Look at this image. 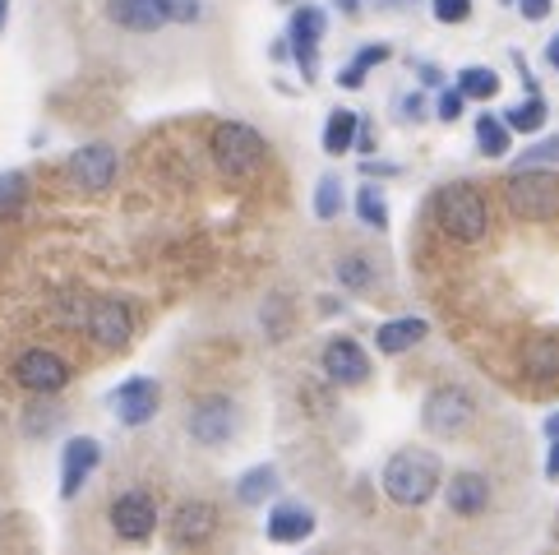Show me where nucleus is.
I'll list each match as a JSON object with an SVG mask.
<instances>
[{"label": "nucleus", "instance_id": "1", "mask_svg": "<svg viewBox=\"0 0 559 555\" xmlns=\"http://www.w3.org/2000/svg\"><path fill=\"white\" fill-rule=\"evenodd\" d=\"M384 495L393 505H403V509H421L430 505L439 486H444V463H439V453L435 449H397L393 459L384 463Z\"/></svg>", "mask_w": 559, "mask_h": 555}, {"label": "nucleus", "instance_id": "2", "mask_svg": "<svg viewBox=\"0 0 559 555\" xmlns=\"http://www.w3.org/2000/svg\"><path fill=\"white\" fill-rule=\"evenodd\" d=\"M430 209H435V223L444 227L453 241L476 246V241H481V236L490 232V209H486L481 190H476L472 181H449V186H439Z\"/></svg>", "mask_w": 559, "mask_h": 555}, {"label": "nucleus", "instance_id": "3", "mask_svg": "<svg viewBox=\"0 0 559 555\" xmlns=\"http://www.w3.org/2000/svg\"><path fill=\"white\" fill-rule=\"evenodd\" d=\"M209 149H213V163H217V172H223L227 181H246V176H254L259 167H264L269 139L259 134L254 126H246V121H223L213 130Z\"/></svg>", "mask_w": 559, "mask_h": 555}, {"label": "nucleus", "instance_id": "4", "mask_svg": "<svg viewBox=\"0 0 559 555\" xmlns=\"http://www.w3.org/2000/svg\"><path fill=\"white\" fill-rule=\"evenodd\" d=\"M504 200L523 223H550L559 217V176L546 167H513L504 181Z\"/></svg>", "mask_w": 559, "mask_h": 555}, {"label": "nucleus", "instance_id": "5", "mask_svg": "<svg viewBox=\"0 0 559 555\" xmlns=\"http://www.w3.org/2000/svg\"><path fill=\"white\" fill-rule=\"evenodd\" d=\"M476 422V399L467 389H457V385H439L426 393V403H421V426L430 435H439V440H457L467 426Z\"/></svg>", "mask_w": 559, "mask_h": 555}, {"label": "nucleus", "instance_id": "6", "mask_svg": "<svg viewBox=\"0 0 559 555\" xmlns=\"http://www.w3.org/2000/svg\"><path fill=\"white\" fill-rule=\"evenodd\" d=\"M186 430L194 445L204 449H223L236 435V403L223 399V393H209V399H194L186 412Z\"/></svg>", "mask_w": 559, "mask_h": 555}, {"label": "nucleus", "instance_id": "7", "mask_svg": "<svg viewBox=\"0 0 559 555\" xmlns=\"http://www.w3.org/2000/svg\"><path fill=\"white\" fill-rule=\"evenodd\" d=\"M319 370H324L337 389H356V385L370 380V356L356 339L337 333V339H329L324 352H319Z\"/></svg>", "mask_w": 559, "mask_h": 555}, {"label": "nucleus", "instance_id": "8", "mask_svg": "<svg viewBox=\"0 0 559 555\" xmlns=\"http://www.w3.org/2000/svg\"><path fill=\"white\" fill-rule=\"evenodd\" d=\"M324 33H329V14L319 10V5L296 10V14H292V24H287L292 56H296V66H301L306 79L319 74V43H324Z\"/></svg>", "mask_w": 559, "mask_h": 555}, {"label": "nucleus", "instance_id": "9", "mask_svg": "<svg viewBox=\"0 0 559 555\" xmlns=\"http://www.w3.org/2000/svg\"><path fill=\"white\" fill-rule=\"evenodd\" d=\"M111 408H116V422L121 426H148L157 408H163V385L148 380V375H134V380H126L111 393Z\"/></svg>", "mask_w": 559, "mask_h": 555}, {"label": "nucleus", "instance_id": "10", "mask_svg": "<svg viewBox=\"0 0 559 555\" xmlns=\"http://www.w3.org/2000/svg\"><path fill=\"white\" fill-rule=\"evenodd\" d=\"M88 333L107 352L130 347V339H134V315H130V306L116 302V296H97V302L88 306Z\"/></svg>", "mask_w": 559, "mask_h": 555}, {"label": "nucleus", "instance_id": "11", "mask_svg": "<svg viewBox=\"0 0 559 555\" xmlns=\"http://www.w3.org/2000/svg\"><path fill=\"white\" fill-rule=\"evenodd\" d=\"M153 528H157L153 495H144V491L116 495V505H111V532H116V538H121V542H148Z\"/></svg>", "mask_w": 559, "mask_h": 555}, {"label": "nucleus", "instance_id": "12", "mask_svg": "<svg viewBox=\"0 0 559 555\" xmlns=\"http://www.w3.org/2000/svg\"><path fill=\"white\" fill-rule=\"evenodd\" d=\"M14 380L24 385L28 393H61V389L70 385V366H66L56 352L33 347V352H24V356L14 362Z\"/></svg>", "mask_w": 559, "mask_h": 555}, {"label": "nucleus", "instance_id": "13", "mask_svg": "<svg viewBox=\"0 0 559 555\" xmlns=\"http://www.w3.org/2000/svg\"><path fill=\"white\" fill-rule=\"evenodd\" d=\"M167 532H171V546H204L217 532V509L209 500H181L171 509Z\"/></svg>", "mask_w": 559, "mask_h": 555}, {"label": "nucleus", "instance_id": "14", "mask_svg": "<svg viewBox=\"0 0 559 555\" xmlns=\"http://www.w3.org/2000/svg\"><path fill=\"white\" fill-rule=\"evenodd\" d=\"M97 463H103V445L88 440V435H74L61 453V495L66 500H74V495L84 491V482L97 472Z\"/></svg>", "mask_w": 559, "mask_h": 555}, {"label": "nucleus", "instance_id": "15", "mask_svg": "<svg viewBox=\"0 0 559 555\" xmlns=\"http://www.w3.org/2000/svg\"><path fill=\"white\" fill-rule=\"evenodd\" d=\"M70 176L84 190H107L116 181V149L111 144H84L70 153Z\"/></svg>", "mask_w": 559, "mask_h": 555}, {"label": "nucleus", "instance_id": "16", "mask_svg": "<svg viewBox=\"0 0 559 555\" xmlns=\"http://www.w3.org/2000/svg\"><path fill=\"white\" fill-rule=\"evenodd\" d=\"M444 500L457 519H476V513H486V505H490V482L481 472H453L444 482Z\"/></svg>", "mask_w": 559, "mask_h": 555}, {"label": "nucleus", "instance_id": "17", "mask_svg": "<svg viewBox=\"0 0 559 555\" xmlns=\"http://www.w3.org/2000/svg\"><path fill=\"white\" fill-rule=\"evenodd\" d=\"M310 532H314V509H306V505H273L264 519V538L277 546H296V542H306Z\"/></svg>", "mask_w": 559, "mask_h": 555}, {"label": "nucleus", "instance_id": "18", "mask_svg": "<svg viewBox=\"0 0 559 555\" xmlns=\"http://www.w3.org/2000/svg\"><path fill=\"white\" fill-rule=\"evenodd\" d=\"M426 333H430L426 320H416V315H403V320H384V324L374 329V347L384 352V356H403V352H412V347H421Z\"/></svg>", "mask_w": 559, "mask_h": 555}, {"label": "nucleus", "instance_id": "19", "mask_svg": "<svg viewBox=\"0 0 559 555\" xmlns=\"http://www.w3.org/2000/svg\"><path fill=\"white\" fill-rule=\"evenodd\" d=\"M107 19L116 28H130V33H157L167 24L157 0H107Z\"/></svg>", "mask_w": 559, "mask_h": 555}, {"label": "nucleus", "instance_id": "20", "mask_svg": "<svg viewBox=\"0 0 559 555\" xmlns=\"http://www.w3.org/2000/svg\"><path fill=\"white\" fill-rule=\"evenodd\" d=\"M273 491H277V468L273 463H259V468H250V472L236 477V505L259 509L264 500H273Z\"/></svg>", "mask_w": 559, "mask_h": 555}, {"label": "nucleus", "instance_id": "21", "mask_svg": "<svg viewBox=\"0 0 559 555\" xmlns=\"http://www.w3.org/2000/svg\"><path fill=\"white\" fill-rule=\"evenodd\" d=\"M546 116H550L546 97L536 93V88H527L523 103L504 111V126H509V130H518V134H542V130H546Z\"/></svg>", "mask_w": 559, "mask_h": 555}, {"label": "nucleus", "instance_id": "22", "mask_svg": "<svg viewBox=\"0 0 559 555\" xmlns=\"http://www.w3.org/2000/svg\"><path fill=\"white\" fill-rule=\"evenodd\" d=\"M356 134H361V116H356V111H329L324 153L329 157H347V149H356Z\"/></svg>", "mask_w": 559, "mask_h": 555}, {"label": "nucleus", "instance_id": "23", "mask_svg": "<svg viewBox=\"0 0 559 555\" xmlns=\"http://www.w3.org/2000/svg\"><path fill=\"white\" fill-rule=\"evenodd\" d=\"M523 366H527V375H536V380H555L559 375V333L532 339L527 352H523Z\"/></svg>", "mask_w": 559, "mask_h": 555}, {"label": "nucleus", "instance_id": "24", "mask_svg": "<svg viewBox=\"0 0 559 555\" xmlns=\"http://www.w3.org/2000/svg\"><path fill=\"white\" fill-rule=\"evenodd\" d=\"M333 273H337V283H343L347 292H370L374 287V264H370V255H361V250L343 255V260L333 264Z\"/></svg>", "mask_w": 559, "mask_h": 555}, {"label": "nucleus", "instance_id": "25", "mask_svg": "<svg viewBox=\"0 0 559 555\" xmlns=\"http://www.w3.org/2000/svg\"><path fill=\"white\" fill-rule=\"evenodd\" d=\"M513 149V130L504 121H495V116H481L476 121V153L481 157H504Z\"/></svg>", "mask_w": 559, "mask_h": 555}, {"label": "nucleus", "instance_id": "26", "mask_svg": "<svg viewBox=\"0 0 559 555\" xmlns=\"http://www.w3.org/2000/svg\"><path fill=\"white\" fill-rule=\"evenodd\" d=\"M457 88L467 93V103H490L499 93V74L490 66H467V70H457Z\"/></svg>", "mask_w": 559, "mask_h": 555}, {"label": "nucleus", "instance_id": "27", "mask_svg": "<svg viewBox=\"0 0 559 555\" xmlns=\"http://www.w3.org/2000/svg\"><path fill=\"white\" fill-rule=\"evenodd\" d=\"M356 217H361L366 227H374V232H384V227H389V204H384V194H379L374 186H361V190H356Z\"/></svg>", "mask_w": 559, "mask_h": 555}, {"label": "nucleus", "instance_id": "28", "mask_svg": "<svg viewBox=\"0 0 559 555\" xmlns=\"http://www.w3.org/2000/svg\"><path fill=\"white\" fill-rule=\"evenodd\" d=\"M337 213H343V181H337V176H324V181L314 186V217L319 223H333Z\"/></svg>", "mask_w": 559, "mask_h": 555}, {"label": "nucleus", "instance_id": "29", "mask_svg": "<svg viewBox=\"0 0 559 555\" xmlns=\"http://www.w3.org/2000/svg\"><path fill=\"white\" fill-rule=\"evenodd\" d=\"M28 200V176L24 172H5L0 176V213H14Z\"/></svg>", "mask_w": 559, "mask_h": 555}, {"label": "nucleus", "instance_id": "30", "mask_svg": "<svg viewBox=\"0 0 559 555\" xmlns=\"http://www.w3.org/2000/svg\"><path fill=\"white\" fill-rule=\"evenodd\" d=\"M550 163H559V134L536 139L527 153H518V167H550Z\"/></svg>", "mask_w": 559, "mask_h": 555}, {"label": "nucleus", "instance_id": "31", "mask_svg": "<svg viewBox=\"0 0 559 555\" xmlns=\"http://www.w3.org/2000/svg\"><path fill=\"white\" fill-rule=\"evenodd\" d=\"M467 111V93L463 88H444V93H439V103H435V116H439V121H444V126H453L457 121V116H463Z\"/></svg>", "mask_w": 559, "mask_h": 555}, {"label": "nucleus", "instance_id": "32", "mask_svg": "<svg viewBox=\"0 0 559 555\" xmlns=\"http://www.w3.org/2000/svg\"><path fill=\"white\" fill-rule=\"evenodd\" d=\"M157 10H163L167 24H194V19L204 14V5H199V0H157Z\"/></svg>", "mask_w": 559, "mask_h": 555}, {"label": "nucleus", "instance_id": "33", "mask_svg": "<svg viewBox=\"0 0 559 555\" xmlns=\"http://www.w3.org/2000/svg\"><path fill=\"white\" fill-rule=\"evenodd\" d=\"M430 14L439 19V24H467L472 0H430Z\"/></svg>", "mask_w": 559, "mask_h": 555}, {"label": "nucleus", "instance_id": "34", "mask_svg": "<svg viewBox=\"0 0 559 555\" xmlns=\"http://www.w3.org/2000/svg\"><path fill=\"white\" fill-rule=\"evenodd\" d=\"M389 47L384 43H374V47H361V51H356V66H361V70H374V66H384L389 61Z\"/></svg>", "mask_w": 559, "mask_h": 555}, {"label": "nucleus", "instance_id": "35", "mask_svg": "<svg viewBox=\"0 0 559 555\" xmlns=\"http://www.w3.org/2000/svg\"><path fill=\"white\" fill-rule=\"evenodd\" d=\"M518 10H523L527 24H542V19L555 10V0H518Z\"/></svg>", "mask_w": 559, "mask_h": 555}, {"label": "nucleus", "instance_id": "36", "mask_svg": "<svg viewBox=\"0 0 559 555\" xmlns=\"http://www.w3.org/2000/svg\"><path fill=\"white\" fill-rule=\"evenodd\" d=\"M366 74H370V70H361V66L352 61V66H343V74H337V88H361Z\"/></svg>", "mask_w": 559, "mask_h": 555}, {"label": "nucleus", "instance_id": "37", "mask_svg": "<svg viewBox=\"0 0 559 555\" xmlns=\"http://www.w3.org/2000/svg\"><path fill=\"white\" fill-rule=\"evenodd\" d=\"M416 74H421V84H426V88L444 84V70H439V66H430V61H426V66H416Z\"/></svg>", "mask_w": 559, "mask_h": 555}, {"label": "nucleus", "instance_id": "38", "mask_svg": "<svg viewBox=\"0 0 559 555\" xmlns=\"http://www.w3.org/2000/svg\"><path fill=\"white\" fill-rule=\"evenodd\" d=\"M361 172H366V176H397L403 167H397V163H374V157H370V163H366Z\"/></svg>", "mask_w": 559, "mask_h": 555}, {"label": "nucleus", "instance_id": "39", "mask_svg": "<svg viewBox=\"0 0 559 555\" xmlns=\"http://www.w3.org/2000/svg\"><path fill=\"white\" fill-rule=\"evenodd\" d=\"M546 477L559 482V435H555V445H550V453H546Z\"/></svg>", "mask_w": 559, "mask_h": 555}, {"label": "nucleus", "instance_id": "40", "mask_svg": "<svg viewBox=\"0 0 559 555\" xmlns=\"http://www.w3.org/2000/svg\"><path fill=\"white\" fill-rule=\"evenodd\" d=\"M421 111H426V97H407V103H403V116H407V121H416Z\"/></svg>", "mask_w": 559, "mask_h": 555}, {"label": "nucleus", "instance_id": "41", "mask_svg": "<svg viewBox=\"0 0 559 555\" xmlns=\"http://www.w3.org/2000/svg\"><path fill=\"white\" fill-rule=\"evenodd\" d=\"M546 61H550V66L559 70V33H555V37H550V43H546Z\"/></svg>", "mask_w": 559, "mask_h": 555}, {"label": "nucleus", "instance_id": "42", "mask_svg": "<svg viewBox=\"0 0 559 555\" xmlns=\"http://www.w3.org/2000/svg\"><path fill=\"white\" fill-rule=\"evenodd\" d=\"M337 10H343V14H361V0H337Z\"/></svg>", "mask_w": 559, "mask_h": 555}, {"label": "nucleus", "instance_id": "43", "mask_svg": "<svg viewBox=\"0 0 559 555\" xmlns=\"http://www.w3.org/2000/svg\"><path fill=\"white\" fill-rule=\"evenodd\" d=\"M546 435H550V440L559 435V412H555V416H546Z\"/></svg>", "mask_w": 559, "mask_h": 555}, {"label": "nucleus", "instance_id": "44", "mask_svg": "<svg viewBox=\"0 0 559 555\" xmlns=\"http://www.w3.org/2000/svg\"><path fill=\"white\" fill-rule=\"evenodd\" d=\"M5 14H10V0H0V28H5Z\"/></svg>", "mask_w": 559, "mask_h": 555}, {"label": "nucleus", "instance_id": "45", "mask_svg": "<svg viewBox=\"0 0 559 555\" xmlns=\"http://www.w3.org/2000/svg\"><path fill=\"white\" fill-rule=\"evenodd\" d=\"M504 5H518V0H504Z\"/></svg>", "mask_w": 559, "mask_h": 555}]
</instances>
